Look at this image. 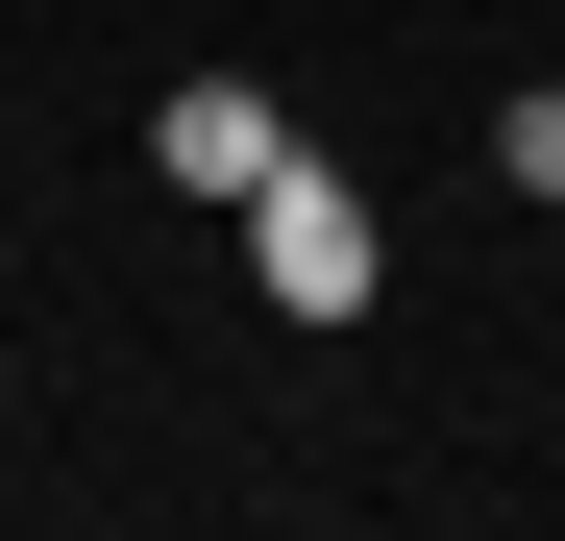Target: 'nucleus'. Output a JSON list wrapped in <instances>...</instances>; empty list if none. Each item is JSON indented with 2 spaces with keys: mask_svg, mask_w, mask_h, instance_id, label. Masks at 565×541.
<instances>
[{
  "mask_svg": "<svg viewBox=\"0 0 565 541\" xmlns=\"http://www.w3.org/2000/svg\"><path fill=\"white\" fill-rule=\"evenodd\" d=\"M270 148H296V124H270L246 74H172V99H148V172H172V198H222V222L270 198Z\"/></svg>",
  "mask_w": 565,
  "mask_h": 541,
  "instance_id": "f03ea898",
  "label": "nucleus"
},
{
  "mask_svg": "<svg viewBox=\"0 0 565 541\" xmlns=\"http://www.w3.org/2000/svg\"><path fill=\"white\" fill-rule=\"evenodd\" d=\"M492 172H516V198H565V74H541V99L492 124Z\"/></svg>",
  "mask_w": 565,
  "mask_h": 541,
  "instance_id": "7ed1b4c3",
  "label": "nucleus"
},
{
  "mask_svg": "<svg viewBox=\"0 0 565 541\" xmlns=\"http://www.w3.org/2000/svg\"><path fill=\"white\" fill-rule=\"evenodd\" d=\"M246 296H270V320H369V296H394V246H369V198H344L320 148H270V198H246Z\"/></svg>",
  "mask_w": 565,
  "mask_h": 541,
  "instance_id": "f257e3e1",
  "label": "nucleus"
}]
</instances>
